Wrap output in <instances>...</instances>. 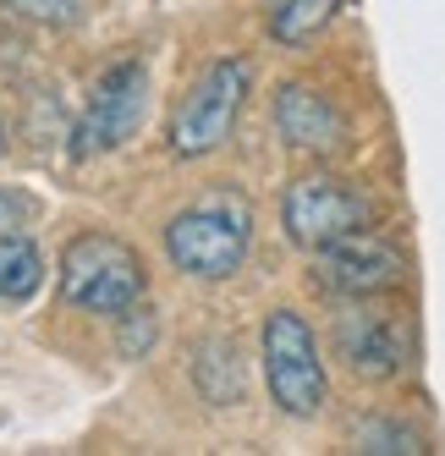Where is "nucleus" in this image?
Returning <instances> with one entry per match:
<instances>
[{"instance_id": "9b49d317", "label": "nucleus", "mask_w": 445, "mask_h": 456, "mask_svg": "<svg viewBox=\"0 0 445 456\" xmlns=\"http://www.w3.org/2000/svg\"><path fill=\"white\" fill-rule=\"evenodd\" d=\"M259 6H264L270 39L286 45V50H303L308 39H320L325 28L336 22L341 0H259Z\"/></svg>"}, {"instance_id": "dca6fc26", "label": "nucleus", "mask_w": 445, "mask_h": 456, "mask_svg": "<svg viewBox=\"0 0 445 456\" xmlns=\"http://www.w3.org/2000/svg\"><path fill=\"white\" fill-rule=\"evenodd\" d=\"M34 215H39V204L28 199V192L0 187V237H6V232H28V225H34Z\"/></svg>"}, {"instance_id": "7ed1b4c3", "label": "nucleus", "mask_w": 445, "mask_h": 456, "mask_svg": "<svg viewBox=\"0 0 445 456\" xmlns=\"http://www.w3.org/2000/svg\"><path fill=\"white\" fill-rule=\"evenodd\" d=\"M247 88H253V61H242V55L209 61L171 110V154L204 159L214 149H226L231 126L247 105Z\"/></svg>"}, {"instance_id": "f03ea898", "label": "nucleus", "mask_w": 445, "mask_h": 456, "mask_svg": "<svg viewBox=\"0 0 445 456\" xmlns=\"http://www.w3.org/2000/svg\"><path fill=\"white\" fill-rule=\"evenodd\" d=\"M259 363H264V385L270 402L286 418H320L325 396H330V374L320 357V336L297 308H275L259 330Z\"/></svg>"}, {"instance_id": "2eb2a0df", "label": "nucleus", "mask_w": 445, "mask_h": 456, "mask_svg": "<svg viewBox=\"0 0 445 456\" xmlns=\"http://www.w3.org/2000/svg\"><path fill=\"white\" fill-rule=\"evenodd\" d=\"M12 17H28V22H44V28H72L83 17V0H0Z\"/></svg>"}, {"instance_id": "6e6552de", "label": "nucleus", "mask_w": 445, "mask_h": 456, "mask_svg": "<svg viewBox=\"0 0 445 456\" xmlns=\"http://www.w3.org/2000/svg\"><path fill=\"white\" fill-rule=\"evenodd\" d=\"M336 352L358 379H391L407 369V330L396 314H379L363 297V308H346L336 319Z\"/></svg>"}, {"instance_id": "f8f14e48", "label": "nucleus", "mask_w": 445, "mask_h": 456, "mask_svg": "<svg viewBox=\"0 0 445 456\" xmlns=\"http://www.w3.org/2000/svg\"><path fill=\"white\" fill-rule=\"evenodd\" d=\"M44 286V253L28 232L0 237V303H28Z\"/></svg>"}, {"instance_id": "39448f33", "label": "nucleus", "mask_w": 445, "mask_h": 456, "mask_svg": "<svg viewBox=\"0 0 445 456\" xmlns=\"http://www.w3.org/2000/svg\"><path fill=\"white\" fill-rule=\"evenodd\" d=\"M280 225L303 253H320L325 242H341L352 232H368L374 225V204L368 192H358L346 176H330V171H313V176H297L280 199Z\"/></svg>"}, {"instance_id": "f3484780", "label": "nucleus", "mask_w": 445, "mask_h": 456, "mask_svg": "<svg viewBox=\"0 0 445 456\" xmlns=\"http://www.w3.org/2000/svg\"><path fill=\"white\" fill-rule=\"evenodd\" d=\"M0 154H6V126H0Z\"/></svg>"}, {"instance_id": "9d476101", "label": "nucleus", "mask_w": 445, "mask_h": 456, "mask_svg": "<svg viewBox=\"0 0 445 456\" xmlns=\"http://www.w3.org/2000/svg\"><path fill=\"white\" fill-rule=\"evenodd\" d=\"M193 385L198 396L214 407H237L247 390V369H242V346L231 336H209L193 346Z\"/></svg>"}, {"instance_id": "0eeeda50", "label": "nucleus", "mask_w": 445, "mask_h": 456, "mask_svg": "<svg viewBox=\"0 0 445 456\" xmlns=\"http://www.w3.org/2000/svg\"><path fill=\"white\" fill-rule=\"evenodd\" d=\"M401 281H407V253L379 232H352L313 253V286L341 303H363V297L374 303L385 291H396Z\"/></svg>"}, {"instance_id": "423d86ee", "label": "nucleus", "mask_w": 445, "mask_h": 456, "mask_svg": "<svg viewBox=\"0 0 445 456\" xmlns=\"http://www.w3.org/2000/svg\"><path fill=\"white\" fill-rule=\"evenodd\" d=\"M143 110H149V67L138 55H126V61H116V67L93 83L88 105H83V116L72 126V159L116 154L143 126Z\"/></svg>"}, {"instance_id": "f257e3e1", "label": "nucleus", "mask_w": 445, "mask_h": 456, "mask_svg": "<svg viewBox=\"0 0 445 456\" xmlns=\"http://www.w3.org/2000/svg\"><path fill=\"white\" fill-rule=\"evenodd\" d=\"M253 248V204L237 187H209L166 220V258L187 281H231Z\"/></svg>"}, {"instance_id": "1a4fd4ad", "label": "nucleus", "mask_w": 445, "mask_h": 456, "mask_svg": "<svg viewBox=\"0 0 445 456\" xmlns=\"http://www.w3.org/2000/svg\"><path fill=\"white\" fill-rule=\"evenodd\" d=\"M275 133L297 154H341L346 149V116L313 83H280L275 88Z\"/></svg>"}, {"instance_id": "20e7f679", "label": "nucleus", "mask_w": 445, "mask_h": 456, "mask_svg": "<svg viewBox=\"0 0 445 456\" xmlns=\"http://www.w3.org/2000/svg\"><path fill=\"white\" fill-rule=\"evenodd\" d=\"M61 297L83 314H126L143 297V258L110 232H77L61 248Z\"/></svg>"}, {"instance_id": "4468645a", "label": "nucleus", "mask_w": 445, "mask_h": 456, "mask_svg": "<svg viewBox=\"0 0 445 456\" xmlns=\"http://www.w3.org/2000/svg\"><path fill=\"white\" fill-rule=\"evenodd\" d=\"M121 324V357H149V346L160 341V314H154V303H133L126 314H116Z\"/></svg>"}, {"instance_id": "ddd939ff", "label": "nucleus", "mask_w": 445, "mask_h": 456, "mask_svg": "<svg viewBox=\"0 0 445 456\" xmlns=\"http://www.w3.org/2000/svg\"><path fill=\"white\" fill-rule=\"evenodd\" d=\"M358 451H391V456H412V451H429L424 435L412 423H396V418H368L358 423Z\"/></svg>"}]
</instances>
